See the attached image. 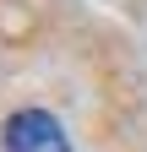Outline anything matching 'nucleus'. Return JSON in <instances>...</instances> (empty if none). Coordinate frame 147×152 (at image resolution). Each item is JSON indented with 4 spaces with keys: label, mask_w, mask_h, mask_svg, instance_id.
I'll return each mask as SVG.
<instances>
[{
    "label": "nucleus",
    "mask_w": 147,
    "mask_h": 152,
    "mask_svg": "<svg viewBox=\"0 0 147 152\" xmlns=\"http://www.w3.org/2000/svg\"><path fill=\"white\" fill-rule=\"evenodd\" d=\"M0 147L6 152H71L65 130L49 109H16L6 120V130H0Z\"/></svg>",
    "instance_id": "obj_1"
}]
</instances>
